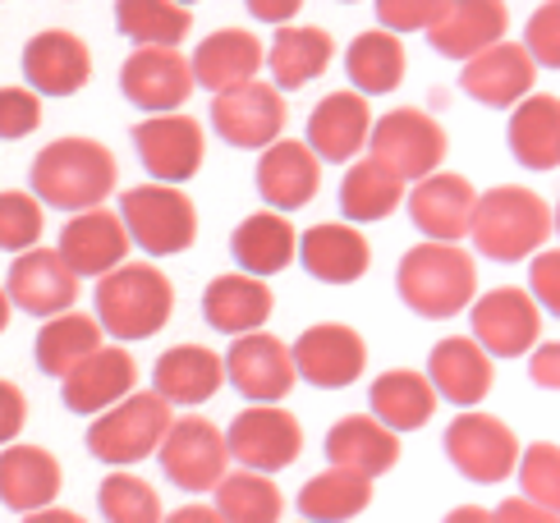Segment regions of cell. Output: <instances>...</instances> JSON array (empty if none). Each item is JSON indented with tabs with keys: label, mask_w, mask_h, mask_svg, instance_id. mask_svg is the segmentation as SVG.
Listing matches in <instances>:
<instances>
[{
	"label": "cell",
	"mask_w": 560,
	"mask_h": 523,
	"mask_svg": "<svg viewBox=\"0 0 560 523\" xmlns=\"http://www.w3.org/2000/svg\"><path fill=\"white\" fill-rule=\"evenodd\" d=\"M212 125L230 148H248V152L271 148L280 138V129H285V97H280L276 83L248 79L230 92H217Z\"/></svg>",
	"instance_id": "cell-11"
},
{
	"label": "cell",
	"mask_w": 560,
	"mask_h": 523,
	"mask_svg": "<svg viewBox=\"0 0 560 523\" xmlns=\"http://www.w3.org/2000/svg\"><path fill=\"white\" fill-rule=\"evenodd\" d=\"M23 523H88L83 514H74V510H60V505H46V510H33Z\"/></svg>",
	"instance_id": "cell-55"
},
{
	"label": "cell",
	"mask_w": 560,
	"mask_h": 523,
	"mask_svg": "<svg viewBox=\"0 0 560 523\" xmlns=\"http://www.w3.org/2000/svg\"><path fill=\"white\" fill-rule=\"evenodd\" d=\"M492 514H497V523H560V514L542 510L538 501H528V496H510Z\"/></svg>",
	"instance_id": "cell-51"
},
{
	"label": "cell",
	"mask_w": 560,
	"mask_h": 523,
	"mask_svg": "<svg viewBox=\"0 0 560 523\" xmlns=\"http://www.w3.org/2000/svg\"><path fill=\"white\" fill-rule=\"evenodd\" d=\"M42 225H46L42 221V202L33 194H19V188L0 194V248H5V253L37 248Z\"/></svg>",
	"instance_id": "cell-45"
},
{
	"label": "cell",
	"mask_w": 560,
	"mask_h": 523,
	"mask_svg": "<svg viewBox=\"0 0 560 523\" xmlns=\"http://www.w3.org/2000/svg\"><path fill=\"white\" fill-rule=\"evenodd\" d=\"M120 165H115L110 148L97 138H56L46 142L33 161V198L60 211H88L110 198Z\"/></svg>",
	"instance_id": "cell-1"
},
{
	"label": "cell",
	"mask_w": 560,
	"mask_h": 523,
	"mask_svg": "<svg viewBox=\"0 0 560 523\" xmlns=\"http://www.w3.org/2000/svg\"><path fill=\"white\" fill-rule=\"evenodd\" d=\"M230 253H235V262L248 276L267 280L299 257V234L285 211H253V217H244L235 225V234H230Z\"/></svg>",
	"instance_id": "cell-33"
},
{
	"label": "cell",
	"mask_w": 560,
	"mask_h": 523,
	"mask_svg": "<svg viewBox=\"0 0 560 523\" xmlns=\"http://www.w3.org/2000/svg\"><path fill=\"white\" fill-rule=\"evenodd\" d=\"M171 422H175L171 399H161L156 391H129L120 404H110V409L97 414V422L88 427V450H92V460L125 468V464L156 455V445L166 441Z\"/></svg>",
	"instance_id": "cell-5"
},
{
	"label": "cell",
	"mask_w": 560,
	"mask_h": 523,
	"mask_svg": "<svg viewBox=\"0 0 560 523\" xmlns=\"http://www.w3.org/2000/svg\"><path fill=\"white\" fill-rule=\"evenodd\" d=\"M166 478L184 491H217V483L230 473V445L217 422H207L198 414L175 418L166 441L156 445Z\"/></svg>",
	"instance_id": "cell-9"
},
{
	"label": "cell",
	"mask_w": 560,
	"mask_h": 523,
	"mask_svg": "<svg viewBox=\"0 0 560 523\" xmlns=\"http://www.w3.org/2000/svg\"><path fill=\"white\" fill-rule=\"evenodd\" d=\"M221 386H225V359L207 345H175L152 368V391L171 404H184V409L207 404Z\"/></svg>",
	"instance_id": "cell-28"
},
{
	"label": "cell",
	"mask_w": 560,
	"mask_h": 523,
	"mask_svg": "<svg viewBox=\"0 0 560 523\" xmlns=\"http://www.w3.org/2000/svg\"><path fill=\"white\" fill-rule=\"evenodd\" d=\"M23 422H28V399H23V391L14 382L0 376V445H14Z\"/></svg>",
	"instance_id": "cell-50"
},
{
	"label": "cell",
	"mask_w": 560,
	"mask_h": 523,
	"mask_svg": "<svg viewBox=\"0 0 560 523\" xmlns=\"http://www.w3.org/2000/svg\"><path fill=\"white\" fill-rule=\"evenodd\" d=\"M368 409L377 422H386L390 432H418V427H428V418L436 414V391L423 372L395 368V372H382L377 382H372Z\"/></svg>",
	"instance_id": "cell-36"
},
{
	"label": "cell",
	"mask_w": 560,
	"mask_h": 523,
	"mask_svg": "<svg viewBox=\"0 0 560 523\" xmlns=\"http://www.w3.org/2000/svg\"><path fill=\"white\" fill-rule=\"evenodd\" d=\"M400 198H405V179L390 171V165H382V161H372V156H363V161H354L345 171V184H340V211L349 221H359V225H368V221H386L395 207H400Z\"/></svg>",
	"instance_id": "cell-40"
},
{
	"label": "cell",
	"mask_w": 560,
	"mask_h": 523,
	"mask_svg": "<svg viewBox=\"0 0 560 523\" xmlns=\"http://www.w3.org/2000/svg\"><path fill=\"white\" fill-rule=\"evenodd\" d=\"M194 65L184 60L175 46H138L120 65V92L148 115L179 111L194 92Z\"/></svg>",
	"instance_id": "cell-15"
},
{
	"label": "cell",
	"mask_w": 560,
	"mask_h": 523,
	"mask_svg": "<svg viewBox=\"0 0 560 523\" xmlns=\"http://www.w3.org/2000/svg\"><path fill=\"white\" fill-rule=\"evenodd\" d=\"M542 336V307L533 294L501 284V290L474 299V340L492 353V359H520L533 353Z\"/></svg>",
	"instance_id": "cell-10"
},
{
	"label": "cell",
	"mask_w": 560,
	"mask_h": 523,
	"mask_svg": "<svg viewBox=\"0 0 560 523\" xmlns=\"http://www.w3.org/2000/svg\"><path fill=\"white\" fill-rule=\"evenodd\" d=\"M115 28L138 46H179L194 28V14L179 0H115Z\"/></svg>",
	"instance_id": "cell-41"
},
{
	"label": "cell",
	"mask_w": 560,
	"mask_h": 523,
	"mask_svg": "<svg viewBox=\"0 0 560 523\" xmlns=\"http://www.w3.org/2000/svg\"><path fill=\"white\" fill-rule=\"evenodd\" d=\"M528 376H533L538 386H547V391H560V340L533 349V359H528Z\"/></svg>",
	"instance_id": "cell-52"
},
{
	"label": "cell",
	"mask_w": 560,
	"mask_h": 523,
	"mask_svg": "<svg viewBox=\"0 0 560 523\" xmlns=\"http://www.w3.org/2000/svg\"><path fill=\"white\" fill-rule=\"evenodd\" d=\"M515 473H520V487H524L528 501H538L542 510L560 514V445H551V441L528 445Z\"/></svg>",
	"instance_id": "cell-44"
},
{
	"label": "cell",
	"mask_w": 560,
	"mask_h": 523,
	"mask_svg": "<svg viewBox=\"0 0 560 523\" xmlns=\"http://www.w3.org/2000/svg\"><path fill=\"white\" fill-rule=\"evenodd\" d=\"M336 56V42L326 28H308V23H285L276 37H271V51H267V69L280 92H299L308 88L326 65Z\"/></svg>",
	"instance_id": "cell-35"
},
{
	"label": "cell",
	"mask_w": 560,
	"mask_h": 523,
	"mask_svg": "<svg viewBox=\"0 0 560 523\" xmlns=\"http://www.w3.org/2000/svg\"><path fill=\"white\" fill-rule=\"evenodd\" d=\"M10 307H14V303H10V294H5V290H0V330H5V326H10Z\"/></svg>",
	"instance_id": "cell-57"
},
{
	"label": "cell",
	"mask_w": 560,
	"mask_h": 523,
	"mask_svg": "<svg viewBox=\"0 0 560 523\" xmlns=\"http://www.w3.org/2000/svg\"><path fill=\"white\" fill-rule=\"evenodd\" d=\"M161 523H225V519L217 514V505H179L175 514H166Z\"/></svg>",
	"instance_id": "cell-54"
},
{
	"label": "cell",
	"mask_w": 560,
	"mask_h": 523,
	"mask_svg": "<svg viewBox=\"0 0 560 523\" xmlns=\"http://www.w3.org/2000/svg\"><path fill=\"white\" fill-rule=\"evenodd\" d=\"M395 290H400V299L413 307L418 317L446 322V317H459L464 307L474 303V294H478V267H474V257L464 253L459 244L423 240L418 248H409L400 257Z\"/></svg>",
	"instance_id": "cell-2"
},
{
	"label": "cell",
	"mask_w": 560,
	"mask_h": 523,
	"mask_svg": "<svg viewBox=\"0 0 560 523\" xmlns=\"http://www.w3.org/2000/svg\"><path fill=\"white\" fill-rule=\"evenodd\" d=\"M230 460H240L253 473H280L299 460L303 450V427L290 409H276V404H258V409H244L225 432Z\"/></svg>",
	"instance_id": "cell-12"
},
{
	"label": "cell",
	"mask_w": 560,
	"mask_h": 523,
	"mask_svg": "<svg viewBox=\"0 0 560 523\" xmlns=\"http://www.w3.org/2000/svg\"><path fill=\"white\" fill-rule=\"evenodd\" d=\"M42 125V97L33 88H0V138H28Z\"/></svg>",
	"instance_id": "cell-48"
},
{
	"label": "cell",
	"mask_w": 560,
	"mask_h": 523,
	"mask_svg": "<svg viewBox=\"0 0 560 523\" xmlns=\"http://www.w3.org/2000/svg\"><path fill=\"white\" fill-rule=\"evenodd\" d=\"M175 313V284L152 262H120L97 280V322L115 340H148Z\"/></svg>",
	"instance_id": "cell-3"
},
{
	"label": "cell",
	"mask_w": 560,
	"mask_h": 523,
	"mask_svg": "<svg viewBox=\"0 0 560 523\" xmlns=\"http://www.w3.org/2000/svg\"><path fill=\"white\" fill-rule=\"evenodd\" d=\"M446 455L451 464L464 473L469 483H505L510 473L520 468V437L510 432V422L492 418V414H478V409H464L451 427H446Z\"/></svg>",
	"instance_id": "cell-8"
},
{
	"label": "cell",
	"mask_w": 560,
	"mask_h": 523,
	"mask_svg": "<svg viewBox=\"0 0 560 523\" xmlns=\"http://www.w3.org/2000/svg\"><path fill=\"white\" fill-rule=\"evenodd\" d=\"M446 129H441L428 111H413V106H400L382 115L377 125L368 133V152L372 161L390 165L395 175L405 184L409 179H423L432 171H441V161H446Z\"/></svg>",
	"instance_id": "cell-7"
},
{
	"label": "cell",
	"mask_w": 560,
	"mask_h": 523,
	"mask_svg": "<svg viewBox=\"0 0 560 523\" xmlns=\"http://www.w3.org/2000/svg\"><path fill=\"white\" fill-rule=\"evenodd\" d=\"M551 230H556L551 207L533 188H520V184H501L478 194L474 225H469L474 248L487 262H524L547 244Z\"/></svg>",
	"instance_id": "cell-4"
},
{
	"label": "cell",
	"mask_w": 560,
	"mask_h": 523,
	"mask_svg": "<svg viewBox=\"0 0 560 523\" xmlns=\"http://www.w3.org/2000/svg\"><path fill=\"white\" fill-rule=\"evenodd\" d=\"M474 207H478L474 184L451 171H432L413 179L409 188V221L436 244H459L474 225Z\"/></svg>",
	"instance_id": "cell-18"
},
{
	"label": "cell",
	"mask_w": 560,
	"mask_h": 523,
	"mask_svg": "<svg viewBox=\"0 0 560 523\" xmlns=\"http://www.w3.org/2000/svg\"><path fill=\"white\" fill-rule=\"evenodd\" d=\"M446 523H497V514L482 510V505H455V510L446 514Z\"/></svg>",
	"instance_id": "cell-56"
},
{
	"label": "cell",
	"mask_w": 560,
	"mask_h": 523,
	"mask_svg": "<svg viewBox=\"0 0 560 523\" xmlns=\"http://www.w3.org/2000/svg\"><path fill=\"white\" fill-rule=\"evenodd\" d=\"M377 23L386 33H428L432 23L441 19V10H446V0H377Z\"/></svg>",
	"instance_id": "cell-46"
},
{
	"label": "cell",
	"mask_w": 560,
	"mask_h": 523,
	"mask_svg": "<svg viewBox=\"0 0 560 523\" xmlns=\"http://www.w3.org/2000/svg\"><path fill=\"white\" fill-rule=\"evenodd\" d=\"M326 460L363 478H382L400 464V432H390L372 414H349L326 432Z\"/></svg>",
	"instance_id": "cell-27"
},
{
	"label": "cell",
	"mask_w": 560,
	"mask_h": 523,
	"mask_svg": "<svg viewBox=\"0 0 560 523\" xmlns=\"http://www.w3.org/2000/svg\"><path fill=\"white\" fill-rule=\"evenodd\" d=\"M97 510L106 523H161L166 510H161V496L152 483L133 478V473H110V478L97 487Z\"/></svg>",
	"instance_id": "cell-43"
},
{
	"label": "cell",
	"mask_w": 560,
	"mask_h": 523,
	"mask_svg": "<svg viewBox=\"0 0 560 523\" xmlns=\"http://www.w3.org/2000/svg\"><path fill=\"white\" fill-rule=\"evenodd\" d=\"M299 262L326 284H354L372 267V248L363 240V230L322 221L299 240Z\"/></svg>",
	"instance_id": "cell-30"
},
{
	"label": "cell",
	"mask_w": 560,
	"mask_h": 523,
	"mask_svg": "<svg viewBox=\"0 0 560 523\" xmlns=\"http://www.w3.org/2000/svg\"><path fill=\"white\" fill-rule=\"evenodd\" d=\"M138 382V363L125 345H102L97 353L60 376V399L74 414H106L110 404H120Z\"/></svg>",
	"instance_id": "cell-21"
},
{
	"label": "cell",
	"mask_w": 560,
	"mask_h": 523,
	"mask_svg": "<svg viewBox=\"0 0 560 523\" xmlns=\"http://www.w3.org/2000/svg\"><path fill=\"white\" fill-rule=\"evenodd\" d=\"M217 514L225 523H280L285 496H280V487L267 478V473L240 468V473H225L217 483Z\"/></svg>",
	"instance_id": "cell-42"
},
{
	"label": "cell",
	"mask_w": 560,
	"mask_h": 523,
	"mask_svg": "<svg viewBox=\"0 0 560 523\" xmlns=\"http://www.w3.org/2000/svg\"><path fill=\"white\" fill-rule=\"evenodd\" d=\"M5 294L14 307H23L28 317H60L79 299V276L69 271V262L60 248H28L10 262Z\"/></svg>",
	"instance_id": "cell-17"
},
{
	"label": "cell",
	"mask_w": 560,
	"mask_h": 523,
	"mask_svg": "<svg viewBox=\"0 0 560 523\" xmlns=\"http://www.w3.org/2000/svg\"><path fill=\"white\" fill-rule=\"evenodd\" d=\"M428 382L441 399L459 404V409H478L492 391V353L474 336H446L428 353Z\"/></svg>",
	"instance_id": "cell-23"
},
{
	"label": "cell",
	"mask_w": 560,
	"mask_h": 523,
	"mask_svg": "<svg viewBox=\"0 0 560 523\" xmlns=\"http://www.w3.org/2000/svg\"><path fill=\"white\" fill-rule=\"evenodd\" d=\"M202 317H207V326H217L221 336H248V330H262V322L271 317L267 280L248 276V271L217 276L202 290Z\"/></svg>",
	"instance_id": "cell-31"
},
{
	"label": "cell",
	"mask_w": 560,
	"mask_h": 523,
	"mask_svg": "<svg viewBox=\"0 0 560 523\" xmlns=\"http://www.w3.org/2000/svg\"><path fill=\"white\" fill-rule=\"evenodd\" d=\"M528 284L538 307H547L551 317H560V248H538L528 262Z\"/></svg>",
	"instance_id": "cell-49"
},
{
	"label": "cell",
	"mask_w": 560,
	"mask_h": 523,
	"mask_svg": "<svg viewBox=\"0 0 560 523\" xmlns=\"http://www.w3.org/2000/svg\"><path fill=\"white\" fill-rule=\"evenodd\" d=\"M294 372L303 382H313L322 391H345L354 386L368 368V345L354 326L345 322H317L294 340Z\"/></svg>",
	"instance_id": "cell-13"
},
{
	"label": "cell",
	"mask_w": 560,
	"mask_h": 523,
	"mask_svg": "<svg viewBox=\"0 0 560 523\" xmlns=\"http://www.w3.org/2000/svg\"><path fill=\"white\" fill-rule=\"evenodd\" d=\"M225 382L253 404H280L299 382L294 353L276 336L248 330V336H235V345L225 353Z\"/></svg>",
	"instance_id": "cell-16"
},
{
	"label": "cell",
	"mask_w": 560,
	"mask_h": 523,
	"mask_svg": "<svg viewBox=\"0 0 560 523\" xmlns=\"http://www.w3.org/2000/svg\"><path fill=\"white\" fill-rule=\"evenodd\" d=\"M345 69H349V83L363 97H382V92H395L405 79V42L386 33V28H368L349 42L345 51Z\"/></svg>",
	"instance_id": "cell-38"
},
{
	"label": "cell",
	"mask_w": 560,
	"mask_h": 523,
	"mask_svg": "<svg viewBox=\"0 0 560 523\" xmlns=\"http://www.w3.org/2000/svg\"><path fill=\"white\" fill-rule=\"evenodd\" d=\"M248 14L253 19H262V23H276V28H285V23L303 10V0H244Z\"/></svg>",
	"instance_id": "cell-53"
},
{
	"label": "cell",
	"mask_w": 560,
	"mask_h": 523,
	"mask_svg": "<svg viewBox=\"0 0 560 523\" xmlns=\"http://www.w3.org/2000/svg\"><path fill=\"white\" fill-rule=\"evenodd\" d=\"M524 51L533 56V65L560 69V0H547V5L533 10L524 28Z\"/></svg>",
	"instance_id": "cell-47"
},
{
	"label": "cell",
	"mask_w": 560,
	"mask_h": 523,
	"mask_svg": "<svg viewBox=\"0 0 560 523\" xmlns=\"http://www.w3.org/2000/svg\"><path fill=\"white\" fill-rule=\"evenodd\" d=\"M505 0H446L441 19L428 28V42L436 56L451 60H474L487 46H497L505 37Z\"/></svg>",
	"instance_id": "cell-24"
},
{
	"label": "cell",
	"mask_w": 560,
	"mask_h": 523,
	"mask_svg": "<svg viewBox=\"0 0 560 523\" xmlns=\"http://www.w3.org/2000/svg\"><path fill=\"white\" fill-rule=\"evenodd\" d=\"M133 148L156 184H184L202 171L207 133L189 115H152V120L133 125Z\"/></svg>",
	"instance_id": "cell-14"
},
{
	"label": "cell",
	"mask_w": 560,
	"mask_h": 523,
	"mask_svg": "<svg viewBox=\"0 0 560 523\" xmlns=\"http://www.w3.org/2000/svg\"><path fill=\"white\" fill-rule=\"evenodd\" d=\"M510 152L528 171H556L560 165V97L547 92H528V97L510 111Z\"/></svg>",
	"instance_id": "cell-34"
},
{
	"label": "cell",
	"mask_w": 560,
	"mask_h": 523,
	"mask_svg": "<svg viewBox=\"0 0 560 523\" xmlns=\"http://www.w3.org/2000/svg\"><path fill=\"white\" fill-rule=\"evenodd\" d=\"M23 79L37 97H74L92 79V56L88 42L69 28H46L23 46Z\"/></svg>",
	"instance_id": "cell-20"
},
{
	"label": "cell",
	"mask_w": 560,
	"mask_h": 523,
	"mask_svg": "<svg viewBox=\"0 0 560 523\" xmlns=\"http://www.w3.org/2000/svg\"><path fill=\"white\" fill-rule=\"evenodd\" d=\"M65 487L60 460L42 445H5L0 450V505L14 514H33L56 505Z\"/></svg>",
	"instance_id": "cell-26"
},
{
	"label": "cell",
	"mask_w": 560,
	"mask_h": 523,
	"mask_svg": "<svg viewBox=\"0 0 560 523\" xmlns=\"http://www.w3.org/2000/svg\"><path fill=\"white\" fill-rule=\"evenodd\" d=\"M372 133V111L363 92H331L308 115V148L317 161H354Z\"/></svg>",
	"instance_id": "cell-29"
},
{
	"label": "cell",
	"mask_w": 560,
	"mask_h": 523,
	"mask_svg": "<svg viewBox=\"0 0 560 523\" xmlns=\"http://www.w3.org/2000/svg\"><path fill=\"white\" fill-rule=\"evenodd\" d=\"M129 230L120 221V211H106V207H88V211H74L69 225L60 230V257L69 262V271L79 280L83 276H106L115 271L120 262L129 257Z\"/></svg>",
	"instance_id": "cell-19"
},
{
	"label": "cell",
	"mask_w": 560,
	"mask_h": 523,
	"mask_svg": "<svg viewBox=\"0 0 560 523\" xmlns=\"http://www.w3.org/2000/svg\"><path fill=\"white\" fill-rule=\"evenodd\" d=\"M102 322L97 317H88V313H60V317H46V326L37 330V368L46 376H65V372H74L88 353H97L102 349Z\"/></svg>",
	"instance_id": "cell-39"
},
{
	"label": "cell",
	"mask_w": 560,
	"mask_h": 523,
	"mask_svg": "<svg viewBox=\"0 0 560 523\" xmlns=\"http://www.w3.org/2000/svg\"><path fill=\"white\" fill-rule=\"evenodd\" d=\"M120 221L129 230V240L143 253H152V257L184 253L198 240V207H194V198L184 194V188H171V184L125 188Z\"/></svg>",
	"instance_id": "cell-6"
},
{
	"label": "cell",
	"mask_w": 560,
	"mask_h": 523,
	"mask_svg": "<svg viewBox=\"0 0 560 523\" xmlns=\"http://www.w3.org/2000/svg\"><path fill=\"white\" fill-rule=\"evenodd\" d=\"M179 5H194V0H179Z\"/></svg>",
	"instance_id": "cell-59"
},
{
	"label": "cell",
	"mask_w": 560,
	"mask_h": 523,
	"mask_svg": "<svg viewBox=\"0 0 560 523\" xmlns=\"http://www.w3.org/2000/svg\"><path fill=\"white\" fill-rule=\"evenodd\" d=\"M372 505V478L349 468H322L317 478L303 483L299 491V514L308 523H349Z\"/></svg>",
	"instance_id": "cell-37"
},
{
	"label": "cell",
	"mask_w": 560,
	"mask_h": 523,
	"mask_svg": "<svg viewBox=\"0 0 560 523\" xmlns=\"http://www.w3.org/2000/svg\"><path fill=\"white\" fill-rule=\"evenodd\" d=\"M322 184V161L308 142L276 138L271 148H262L258 161V194L271 202V211H299L317 198Z\"/></svg>",
	"instance_id": "cell-25"
},
{
	"label": "cell",
	"mask_w": 560,
	"mask_h": 523,
	"mask_svg": "<svg viewBox=\"0 0 560 523\" xmlns=\"http://www.w3.org/2000/svg\"><path fill=\"white\" fill-rule=\"evenodd\" d=\"M533 79H538V65L524 51V42H497L464 60L459 88L482 106H520L533 92Z\"/></svg>",
	"instance_id": "cell-22"
},
{
	"label": "cell",
	"mask_w": 560,
	"mask_h": 523,
	"mask_svg": "<svg viewBox=\"0 0 560 523\" xmlns=\"http://www.w3.org/2000/svg\"><path fill=\"white\" fill-rule=\"evenodd\" d=\"M551 225H556V234H560V202H556V211H551Z\"/></svg>",
	"instance_id": "cell-58"
},
{
	"label": "cell",
	"mask_w": 560,
	"mask_h": 523,
	"mask_svg": "<svg viewBox=\"0 0 560 523\" xmlns=\"http://www.w3.org/2000/svg\"><path fill=\"white\" fill-rule=\"evenodd\" d=\"M189 65H194V83L212 92H230L248 79H258V69L267 65V51L248 28H221L207 42H198Z\"/></svg>",
	"instance_id": "cell-32"
}]
</instances>
